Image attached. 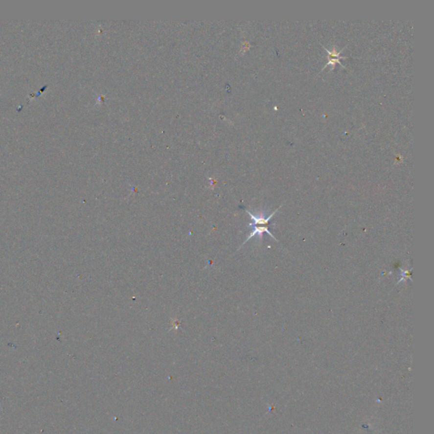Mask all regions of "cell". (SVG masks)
<instances>
[{
  "mask_svg": "<svg viewBox=\"0 0 434 434\" xmlns=\"http://www.w3.org/2000/svg\"><path fill=\"white\" fill-rule=\"evenodd\" d=\"M324 48V47H323ZM324 49L328 53V62L326 64V66L324 67V68L326 67H328L330 65H332V70L334 69V67H335V65L336 64H339L341 67H343V68H345V67L343 66L342 64L340 63V59H347V57L345 56H340V54H341V52L343 50V48L341 49L340 51H337L336 48L335 47H333V49L332 52L331 51L328 50L327 48H324Z\"/></svg>",
  "mask_w": 434,
  "mask_h": 434,
  "instance_id": "2",
  "label": "cell"
},
{
  "mask_svg": "<svg viewBox=\"0 0 434 434\" xmlns=\"http://www.w3.org/2000/svg\"><path fill=\"white\" fill-rule=\"evenodd\" d=\"M281 207H282V206L278 207L276 210H274V211H273L269 216H267V217H265V216H264L262 213H261V214H259V215H254L253 213L249 211V210H246L248 215L251 216V220H252V222L250 223V227H253V231H251V234L248 236V238H246V240L244 241V244H242L241 247H243L244 244H246L249 240H251V238L255 237V236H257V237L259 238L260 242L262 241V239H263V234L265 232L269 235L270 237H272L273 239H275V241L277 242V239H276V238L272 234V232L269 231V226L268 225H269L270 221L272 220L273 216H275V214L278 211V209H280Z\"/></svg>",
  "mask_w": 434,
  "mask_h": 434,
  "instance_id": "1",
  "label": "cell"
},
{
  "mask_svg": "<svg viewBox=\"0 0 434 434\" xmlns=\"http://www.w3.org/2000/svg\"><path fill=\"white\" fill-rule=\"evenodd\" d=\"M400 276H401V277L399 279V282H397V284H399V283L403 282V281H407L408 279H410L411 281H412L411 270L400 269Z\"/></svg>",
  "mask_w": 434,
  "mask_h": 434,
  "instance_id": "3",
  "label": "cell"
}]
</instances>
